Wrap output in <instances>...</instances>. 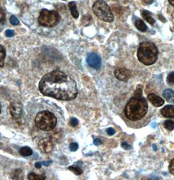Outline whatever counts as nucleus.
I'll return each mask as SVG.
<instances>
[{
  "mask_svg": "<svg viewBox=\"0 0 174 180\" xmlns=\"http://www.w3.org/2000/svg\"><path fill=\"white\" fill-rule=\"evenodd\" d=\"M121 146L126 150H128L131 149V146L126 143V142H122L121 144Z\"/></svg>",
  "mask_w": 174,
  "mask_h": 180,
  "instance_id": "7c9ffc66",
  "label": "nucleus"
},
{
  "mask_svg": "<svg viewBox=\"0 0 174 180\" xmlns=\"http://www.w3.org/2000/svg\"><path fill=\"white\" fill-rule=\"evenodd\" d=\"M148 100L154 107H160L164 103V100L160 96L154 94H149L148 95Z\"/></svg>",
  "mask_w": 174,
  "mask_h": 180,
  "instance_id": "9b49d317",
  "label": "nucleus"
},
{
  "mask_svg": "<svg viewBox=\"0 0 174 180\" xmlns=\"http://www.w3.org/2000/svg\"><path fill=\"white\" fill-rule=\"evenodd\" d=\"M153 148H154V150L156 151L157 150V146H156V145H155V144H154L153 146Z\"/></svg>",
  "mask_w": 174,
  "mask_h": 180,
  "instance_id": "e433bc0d",
  "label": "nucleus"
},
{
  "mask_svg": "<svg viewBox=\"0 0 174 180\" xmlns=\"http://www.w3.org/2000/svg\"><path fill=\"white\" fill-rule=\"evenodd\" d=\"M170 4L174 7V0H168Z\"/></svg>",
  "mask_w": 174,
  "mask_h": 180,
  "instance_id": "c9c22d12",
  "label": "nucleus"
},
{
  "mask_svg": "<svg viewBox=\"0 0 174 180\" xmlns=\"http://www.w3.org/2000/svg\"><path fill=\"white\" fill-rule=\"evenodd\" d=\"M19 152L22 154L23 156L24 157H28V156H30L33 153V151L29 147H22L21 149L19 151Z\"/></svg>",
  "mask_w": 174,
  "mask_h": 180,
  "instance_id": "f3484780",
  "label": "nucleus"
},
{
  "mask_svg": "<svg viewBox=\"0 0 174 180\" xmlns=\"http://www.w3.org/2000/svg\"><path fill=\"white\" fill-rule=\"evenodd\" d=\"M68 7L69 10H70L71 14L73 16V17L74 18H77L79 16V13L78 10L77 9V5L75 1H71L68 4Z\"/></svg>",
  "mask_w": 174,
  "mask_h": 180,
  "instance_id": "4468645a",
  "label": "nucleus"
},
{
  "mask_svg": "<svg viewBox=\"0 0 174 180\" xmlns=\"http://www.w3.org/2000/svg\"><path fill=\"white\" fill-rule=\"evenodd\" d=\"M5 58V50L4 47L0 45V67H3V66H4Z\"/></svg>",
  "mask_w": 174,
  "mask_h": 180,
  "instance_id": "6ab92c4d",
  "label": "nucleus"
},
{
  "mask_svg": "<svg viewBox=\"0 0 174 180\" xmlns=\"http://www.w3.org/2000/svg\"><path fill=\"white\" fill-rule=\"evenodd\" d=\"M70 123H71V125L73 127H77V126L78 125L79 121L76 118H72L71 119Z\"/></svg>",
  "mask_w": 174,
  "mask_h": 180,
  "instance_id": "cd10ccee",
  "label": "nucleus"
},
{
  "mask_svg": "<svg viewBox=\"0 0 174 180\" xmlns=\"http://www.w3.org/2000/svg\"><path fill=\"white\" fill-rule=\"evenodd\" d=\"M162 95L167 102L174 103V91L171 89H166L163 92Z\"/></svg>",
  "mask_w": 174,
  "mask_h": 180,
  "instance_id": "ddd939ff",
  "label": "nucleus"
},
{
  "mask_svg": "<svg viewBox=\"0 0 174 180\" xmlns=\"http://www.w3.org/2000/svg\"><path fill=\"white\" fill-rule=\"evenodd\" d=\"M10 23L14 26H17V25L19 24V20L15 16L12 15L10 17Z\"/></svg>",
  "mask_w": 174,
  "mask_h": 180,
  "instance_id": "b1692460",
  "label": "nucleus"
},
{
  "mask_svg": "<svg viewBox=\"0 0 174 180\" xmlns=\"http://www.w3.org/2000/svg\"><path fill=\"white\" fill-rule=\"evenodd\" d=\"M164 127H165L167 130L172 131L174 129V121L172 120H167L164 123Z\"/></svg>",
  "mask_w": 174,
  "mask_h": 180,
  "instance_id": "412c9836",
  "label": "nucleus"
},
{
  "mask_svg": "<svg viewBox=\"0 0 174 180\" xmlns=\"http://www.w3.org/2000/svg\"><path fill=\"white\" fill-rule=\"evenodd\" d=\"M102 140H100V139L99 138H96L95 140H94V144L95 145V146H100V145L102 144Z\"/></svg>",
  "mask_w": 174,
  "mask_h": 180,
  "instance_id": "2f4dec72",
  "label": "nucleus"
},
{
  "mask_svg": "<svg viewBox=\"0 0 174 180\" xmlns=\"http://www.w3.org/2000/svg\"><path fill=\"white\" fill-rule=\"evenodd\" d=\"M169 171L172 174L174 175V159H172V160L171 161V163L170 164Z\"/></svg>",
  "mask_w": 174,
  "mask_h": 180,
  "instance_id": "bb28decb",
  "label": "nucleus"
},
{
  "mask_svg": "<svg viewBox=\"0 0 174 180\" xmlns=\"http://www.w3.org/2000/svg\"><path fill=\"white\" fill-rule=\"evenodd\" d=\"M9 110L11 116L15 119H20L23 115V107L20 103L13 102L10 104Z\"/></svg>",
  "mask_w": 174,
  "mask_h": 180,
  "instance_id": "6e6552de",
  "label": "nucleus"
},
{
  "mask_svg": "<svg viewBox=\"0 0 174 180\" xmlns=\"http://www.w3.org/2000/svg\"><path fill=\"white\" fill-rule=\"evenodd\" d=\"M35 123L37 128L45 131H50L55 128L57 119L52 113L49 111H40L35 119Z\"/></svg>",
  "mask_w": 174,
  "mask_h": 180,
  "instance_id": "20e7f679",
  "label": "nucleus"
},
{
  "mask_svg": "<svg viewBox=\"0 0 174 180\" xmlns=\"http://www.w3.org/2000/svg\"><path fill=\"white\" fill-rule=\"evenodd\" d=\"M12 178L13 179H23L24 174L23 171L20 169L16 170L14 173H12Z\"/></svg>",
  "mask_w": 174,
  "mask_h": 180,
  "instance_id": "a211bd4d",
  "label": "nucleus"
},
{
  "mask_svg": "<svg viewBox=\"0 0 174 180\" xmlns=\"http://www.w3.org/2000/svg\"><path fill=\"white\" fill-rule=\"evenodd\" d=\"M158 55L157 47L153 43L149 42L141 43L137 52L139 61L146 66L154 64L158 59Z\"/></svg>",
  "mask_w": 174,
  "mask_h": 180,
  "instance_id": "7ed1b4c3",
  "label": "nucleus"
},
{
  "mask_svg": "<svg viewBox=\"0 0 174 180\" xmlns=\"http://www.w3.org/2000/svg\"><path fill=\"white\" fill-rule=\"evenodd\" d=\"M134 24L137 29L140 31L145 32V31L147 30V26H146V24H145L144 22L141 19H140V18H136L134 21Z\"/></svg>",
  "mask_w": 174,
  "mask_h": 180,
  "instance_id": "2eb2a0df",
  "label": "nucleus"
},
{
  "mask_svg": "<svg viewBox=\"0 0 174 180\" xmlns=\"http://www.w3.org/2000/svg\"><path fill=\"white\" fill-rule=\"evenodd\" d=\"M79 148V145L76 142H74L69 145V149L71 151H76Z\"/></svg>",
  "mask_w": 174,
  "mask_h": 180,
  "instance_id": "393cba45",
  "label": "nucleus"
},
{
  "mask_svg": "<svg viewBox=\"0 0 174 180\" xmlns=\"http://www.w3.org/2000/svg\"><path fill=\"white\" fill-rule=\"evenodd\" d=\"M115 132H116L115 130L113 128H109L107 129V133L108 134L109 136H112L113 134H115Z\"/></svg>",
  "mask_w": 174,
  "mask_h": 180,
  "instance_id": "c756f323",
  "label": "nucleus"
},
{
  "mask_svg": "<svg viewBox=\"0 0 174 180\" xmlns=\"http://www.w3.org/2000/svg\"><path fill=\"white\" fill-rule=\"evenodd\" d=\"M51 163H52V161L50 160V161H48V162H41V165H43L45 166H49Z\"/></svg>",
  "mask_w": 174,
  "mask_h": 180,
  "instance_id": "72a5a7b5",
  "label": "nucleus"
},
{
  "mask_svg": "<svg viewBox=\"0 0 174 180\" xmlns=\"http://www.w3.org/2000/svg\"><path fill=\"white\" fill-rule=\"evenodd\" d=\"M167 83L170 85H174V72H171V73L167 75Z\"/></svg>",
  "mask_w": 174,
  "mask_h": 180,
  "instance_id": "5701e85b",
  "label": "nucleus"
},
{
  "mask_svg": "<svg viewBox=\"0 0 174 180\" xmlns=\"http://www.w3.org/2000/svg\"><path fill=\"white\" fill-rule=\"evenodd\" d=\"M60 20V16L58 12L49 11L47 9H43L38 18V22L40 25L49 28L56 26Z\"/></svg>",
  "mask_w": 174,
  "mask_h": 180,
  "instance_id": "423d86ee",
  "label": "nucleus"
},
{
  "mask_svg": "<svg viewBox=\"0 0 174 180\" xmlns=\"http://www.w3.org/2000/svg\"><path fill=\"white\" fill-rule=\"evenodd\" d=\"M5 21V16L4 11L2 10L1 8L0 7V23H4Z\"/></svg>",
  "mask_w": 174,
  "mask_h": 180,
  "instance_id": "a878e982",
  "label": "nucleus"
},
{
  "mask_svg": "<svg viewBox=\"0 0 174 180\" xmlns=\"http://www.w3.org/2000/svg\"><path fill=\"white\" fill-rule=\"evenodd\" d=\"M92 11L98 18L107 23H112L114 16L110 7L106 3L102 0H98L92 6Z\"/></svg>",
  "mask_w": 174,
  "mask_h": 180,
  "instance_id": "39448f33",
  "label": "nucleus"
},
{
  "mask_svg": "<svg viewBox=\"0 0 174 180\" xmlns=\"http://www.w3.org/2000/svg\"><path fill=\"white\" fill-rule=\"evenodd\" d=\"M87 62L91 68L98 69L102 65V60L99 55L95 53H90L87 56Z\"/></svg>",
  "mask_w": 174,
  "mask_h": 180,
  "instance_id": "0eeeda50",
  "label": "nucleus"
},
{
  "mask_svg": "<svg viewBox=\"0 0 174 180\" xmlns=\"http://www.w3.org/2000/svg\"><path fill=\"white\" fill-rule=\"evenodd\" d=\"M63 1H66V0H63Z\"/></svg>",
  "mask_w": 174,
  "mask_h": 180,
  "instance_id": "58836bf2",
  "label": "nucleus"
},
{
  "mask_svg": "<svg viewBox=\"0 0 174 180\" xmlns=\"http://www.w3.org/2000/svg\"><path fill=\"white\" fill-rule=\"evenodd\" d=\"M39 147L42 152L49 153L52 149V143L48 138H43L39 141Z\"/></svg>",
  "mask_w": 174,
  "mask_h": 180,
  "instance_id": "9d476101",
  "label": "nucleus"
},
{
  "mask_svg": "<svg viewBox=\"0 0 174 180\" xmlns=\"http://www.w3.org/2000/svg\"><path fill=\"white\" fill-rule=\"evenodd\" d=\"M14 31L12 30H6L5 31V35L6 36L8 37H11L12 36H14Z\"/></svg>",
  "mask_w": 174,
  "mask_h": 180,
  "instance_id": "c85d7f7f",
  "label": "nucleus"
},
{
  "mask_svg": "<svg viewBox=\"0 0 174 180\" xmlns=\"http://www.w3.org/2000/svg\"><path fill=\"white\" fill-rule=\"evenodd\" d=\"M143 1L146 4H151L153 2V0H143Z\"/></svg>",
  "mask_w": 174,
  "mask_h": 180,
  "instance_id": "473e14b6",
  "label": "nucleus"
},
{
  "mask_svg": "<svg viewBox=\"0 0 174 180\" xmlns=\"http://www.w3.org/2000/svg\"><path fill=\"white\" fill-rule=\"evenodd\" d=\"M141 15L143 17L144 19L146 20L149 24L151 25H153L155 23V20L152 17V13L150 11H142L141 12Z\"/></svg>",
  "mask_w": 174,
  "mask_h": 180,
  "instance_id": "dca6fc26",
  "label": "nucleus"
},
{
  "mask_svg": "<svg viewBox=\"0 0 174 180\" xmlns=\"http://www.w3.org/2000/svg\"><path fill=\"white\" fill-rule=\"evenodd\" d=\"M39 88L43 95L60 100H72L78 94L76 82L60 71H53L44 75L39 82Z\"/></svg>",
  "mask_w": 174,
  "mask_h": 180,
  "instance_id": "f257e3e1",
  "label": "nucleus"
},
{
  "mask_svg": "<svg viewBox=\"0 0 174 180\" xmlns=\"http://www.w3.org/2000/svg\"><path fill=\"white\" fill-rule=\"evenodd\" d=\"M35 166H36L37 168H41V163H36V164H35Z\"/></svg>",
  "mask_w": 174,
  "mask_h": 180,
  "instance_id": "f704fd0d",
  "label": "nucleus"
},
{
  "mask_svg": "<svg viewBox=\"0 0 174 180\" xmlns=\"http://www.w3.org/2000/svg\"><path fill=\"white\" fill-rule=\"evenodd\" d=\"M114 75L115 78H116V79L121 81H126L130 78L131 73L126 69L119 68L116 69L114 72Z\"/></svg>",
  "mask_w": 174,
  "mask_h": 180,
  "instance_id": "1a4fd4ad",
  "label": "nucleus"
},
{
  "mask_svg": "<svg viewBox=\"0 0 174 180\" xmlns=\"http://www.w3.org/2000/svg\"><path fill=\"white\" fill-rule=\"evenodd\" d=\"M69 170H71V172L75 173L76 175H80L83 173V170L79 167H75V166H69Z\"/></svg>",
  "mask_w": 174,
  "mask_h": 180,
  "instance_id": "4be33fe9",
  "label": "nucleus"
},
{
  "mask_svg": "<svg viewBox=\"0 0 174 180\" xmlns=\"http://www.w3.org/2000/svg\"><path fill=\"white\" fill-rule=\"evenodd\" d=\"M1 104H0V113H1Z\"/></svg>",
  "mask_w": 174,
  "mask_h": 180,
  "instance_id": "4c0bfd02",
  "label": "nucleus"
},
{
  "mask_svg": "<svg viewBox=\"0 0 174 180\" xmlns=\"http://www.w3.org/2000/svg\"><path fill=\"white\" fill-rule=\"evenodd\" d=\"M148 111V103L141 96L133 97L129 100L124 108V113L130 121H138L146 115Z\"/></svg>",
  "mask_w": 174,
  "mask_h": 180,
  "instance_id": "f03ea898",
  "label": "nucleus"
},
{
  "mask_svg": "<svg viewBox=\"0 0 174 180\" xmlns=\"http://www.w3.org/2000/svg\"><path fill=\"white\" fill-rule=\"evenodd\" d=\"M28 178L30 180H44L45 179L46 177L45 176H38L34 173H30Z\"/></svg>",
  "mask_w": 174,
  "mask_h": 180,
  "instance_id": "aec40b11",
  "label": "nucleus"
},
{
  "mask_svg": "<svg viewBox=\"0 0 174 180\" xmlns=\"http://www.w3.org/2000/svg\"><path fill=\"white\" fill-rule=\"evenodd\" d=\"M161 114L167 118H174V106H166L161 109Z\"/></svg>",
  "mask_w": 174,
  "mask_h": 180,
  "instance_id": "f8f14e48",
  "label": "nucleus"
}]
</instances>
